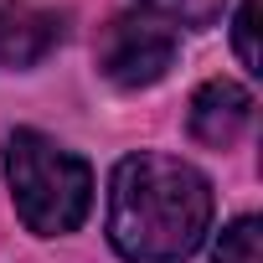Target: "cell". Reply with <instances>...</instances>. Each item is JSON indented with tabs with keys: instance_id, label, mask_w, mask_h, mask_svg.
Listing matches in <instances>:
<instances>
[{
	"instance_id": "1",
	"label": "cell",
	"mask_w": 263,
	"mask_h": 263,
	"mask_svg": "<svg viewBox=\"0 0 263 263\" xmlns=\"http://www.w3.org/2000/svg\"><path fill=\"white\" fill-rule=\"evenodd\" d=\"M212 232V181L176 155H124L108 181V242L124 263H186Z\"/></svg>"
},
{
	"instance_id": "2",
	"label": "cell",
	"mask_w": 263,
	"mask_h": 263,
	"mask_svg": "<svg viewBox=\"0 0 263 263\" xmlns=\"http://www.w3.org/2000/svg\"><path fill=\"white\" fill-rule=\"evenodd\" d=\"M6 186L16 217L36 237H67L93 206V171L83 155L62 150L42 129H16L6 140Z\"/></svg>"
},
{
	"instance_id": "3",
	"label": "cell",
	"mask_w": 263,
	"mask_h": 263,
	"mask_svg": "<svg viewBox=\"0 0 263 263\" xmlns=\"http://www.w3.org/2000/svg\"><path fill=\"white\" fill-rule=\"evenodd\" d=\"M176 62V31L145 11H124L98 31V72L114 88H150Z\"/></svg>"
},
{
	"instance_id": "4",
	"label": "cell",
	"mask_w": 263,
	"mask_h": 263,
	"mask_svg": "<svg viewBox=\"0 0 263 263\" xmlns=\"http://www.w3.org/2000/svg\"><path fill=\"white\" fill-rule=\"evenodd\" d=\"M186 124H191V135L201 145L227 150V145H237L248 135V124H253V93L242 83H232V78H212V83H201L191 93Z\"/></svg>"
},
{
	"instance_id": "5",
	"label": "cell",
	"mask_w": 263,
	"mask_h": 263,
	"mask_svg": "<svg viewBox=\"0 0 263 263\" xmlns=\"http://www.w3.org/2000/svg\"><path fill=\"white\" fill-rule=\"evenodd\" d=\"M62 42V16L31 0H0V67H36Z\"/></svg>"
},
{
	"instance_id": "6",
	"label": "cell",
	"mask_w": 263,
	"mask_h": 263,
	"mask_svg": "<svg viewBox=\"0 0 263 263\" xmlns=\"http://www.w3.org/2000/svg\"><path fill=\"white\" fill-rule=\"evenodd\" d=\"M222 6H227V0H140V11L155 16V21H165L171 31H176V26L201 31V26H212V21L222 16Z\"/></svg>"
},
{
	"instance_id": "7",
	"label": "cell",
	"mask_w": 263,
	"mask_h": 263,
	"mask_svg": "<svg viewBox=\"0 0 263 263\" xmlns=\"http://www.w3.org/2000/svg\"><path fill=\"white\" fill-rule=\"evenodd\" d=\"M263 232H258V217H237L227 232H222V242H217V258L212 263H263Z\"/></svg>"
},
{
	"instance_id": "8",
	"label": "cell",
	"mask_w": 263,
	"mask_h": 263,
	"mask_svg": "<svg viewBox=\"0 0 263 263\" xmlns=\"http://www.w3.org/2000/svg\"><path fill=\"white\" fill-rule=\"evenodd\" d=\"M232 47H237V62H242L248 72H263V67H258V0H242V6H237Z\"/></svg>"
}]
</instances>
